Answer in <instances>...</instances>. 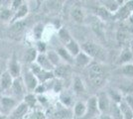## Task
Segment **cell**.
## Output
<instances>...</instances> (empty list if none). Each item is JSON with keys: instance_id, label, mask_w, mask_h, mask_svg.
Instances as JSON below:
<instances>
[{"instance_id": "obj_1", "label": "cell", "mask_w": 133, "mask_h": 119, "mask_svg": "<svg viewBox=\"0 0 133 119\" xmlns=\"http://www.w3.org/2000/svg\"><path fill=\"white\" fill-rule=\"evenodd\" d=\"M89 79L94 85H100L103 80V73L102 69L97 64H92L89 69Z\"/></svg>"}, {"instance_id": "obj_2", "label": "cell", "mask_w": 133, "mask_h": 119, "mask_svg": "<svg viewBox=\"0 0 133 119\" xmlns=\"http://www.w3.org/2000/svg\"><path fill=\"white\" fill-rule=\"evenodd\" d=\"M83 50L87 52L89 55H90L91 57L99 59V60H104L105 59V53L99 46L94 45L92 43H85L83 46Z\"/></svg>"}, {"instance_id": "obj_3", "label": "cell", "mask_w": 133, "mask_h": 119, "mask_svg": "<svg viewBox=\"0 0 133 119\" xmlns=\"http://www.w3.org/2000/svg\"><path fill=\"white\" fill-rule=\"evenodd\" d=\"M31 73L37 78L38 79L42 80V81H45L47 79H52L54 74L48 72V71H44L42 68H40L38 65H32L31 66Z\"/></svg>"}, {"instance_id": "obj_4", "label": "cell", "mask_w": 133, "mask_h": 119, "mask_svg": "<svg viewBox=\"0 0 133 119\" xmlns=\"http://www.w3.org/2000/svg\"><path fill=\"white\" fill-rule=\"evenodd\" d=\"M8 73L14 79H18L19 75H20V65H19V62H17L15 56H13V58H12L11 60H10V62H9V65H8Z\"/></svg>"}, {"instance_id": "obj_5", "label": "cell", "mask_w": 133, "mask_h": 119, "mask_svg": "<svg viewBox=\"0 0 133 119\" xmlns=\"http://www.w3.org/2000/svg\"><path fill=\"white\" fill-rule=\"evenodd\" d=\"M24 82L25 85L27 86L28 89L30 90H33L37 87V78L31 72H27L24 74Z\"/></svg>"}, {"instance_id": "obj_6", "label": "cell", "mask_w": 133, "mask_h": 119, "mask_svg": "<svg viewBox=\"0 0 133 119\" xmlns=\"http://www.w3.org/2000/svg\"><path fill=\"white\" fill-rule=\"evenodd\" d=\"M13 83V78H12L10 74L8 72H5L1 74L0 76V88L6 90L8 88H10Z\"/></svg>"}, {"instance_id": "obj_7", "label": "cell", "mask_w": 133, "mask_h": 119, "mask_svg": "<svg viewBox=\"0 0 133 119\" xmlns=\"http://www.w3.org/2000/svg\"><path fill=\"white\" fill-rule=\"evenodd\" d=\"M27 111H28V105L25 102H23V103L19 104V105L14 109V111H13V113H12L13 118H15V119L21 118L24 115H26Z\"/></svg>"}, {"instance_id": "obj_8", "label": "cell", "mask_w": 133, "mask_h": 119, "mask_svg": "<svg viewBox=\"0 0 133 119\" xmlns=\"http://www.w3.org/2000/svg\"><path fill=\"white\" fill-rule=\"evenodd\" d=\"M37 61H38V66H39L40 68H42V69H44V71H49L50 68H52V64L50 62V61L48 60V58L44 56V55H39V56H37Z\"/></svg>"}, {"instance_id": "obj_9", "label": "cell", "mask_w": 133, "mask_h": 119, "mask_svg": "<svg viewBox=\"0 0 133 119\" xmlns=\"http://www.w3.org/2000/svg\"><path fill=\"white\" fill-rule=\"evenodd\" d=\"M27 13H28V6L26 4H23V5H21L17 9V11L15 12V15H14V17L12 19V21L15 22L18 19H21V18L25 17L27 15Z\"/></svg>"}, {"instance_id": "obj_10", "label": "cell", "mask_w": 133, "mask_h": 119, "mask_svg": "<svg viewBox=\"0 0 133 119\" xmlns=\"http://www.w3.org/2000/svg\"><path fill=\"white\" fill-rule=\"evenodd\" d=\"M12 90L13 92L16 94V95H21L23 94V85L21 79H14L13 80V83H12Z\"/></svg>"}, {"instance_id": "obj_11", "label": "cell", "mask_w": 133, "mask_h": 119, "mask_svg": "<svg viewBox=\"0 0 133 119\" xmlns=\"http://www.w3.org/2000/svg\"><path fill=\"white\" fill-rule=\"evenodd\" d=\"M15 104H16L15 100L10 97H3L1 100V105L4 109H10V108L14 107Z\"/></svg>"}, {"instance_id": "obj_12", "label": "cell", "mask_w": 133, "mask_h": 119, "mask_svg": "<svg viewBox=\"0 0 133 119\" xmlns=\"http://www.w3.org/2000/svg\"><path fill=\"white\" fill-rule=\"evenodd\" d=\"M25 61L28 62H34L36 59H37V52L35 49L33 48H31V49H29L27 50L26 52V54H25Z\"/></svg>"}, {"instance_id": "obj_13", "label": "cell", "mask_w": 133, "mask_h": 119, "mask_svg": "<svg viewBox=\"0 0 133 119\" xmlns=\"http://www.w3.org/2000/svg\"><path fill=\"white\" fill-rule=\"evenodd\" d=\"M25 25H26V23L23 22V21H18V22H15L13 24V26H12V32L14 33V34H20L21 32L23 31V29L25 27Z\"/></svg>"}, {"instance_id": "obj_14", "label": "cell", "mask_w": 133, "mask_h": 119, "mask_svg": "<svg viewBox=\"0 0 133 119\" xmlns=\"http://www.w3.org/2000/svg\"><path fill=\"white\" fill-rule=\"evenodd\" d=\"M98 105L101 111H105L108 108V100L106 98L105 94H100L99 99H98Z\"/></svg>"}, {"instance_id": "obj_15", "label": "cell", "mask_w": 133, "mask_h": 119, "mask_svg": "<svg viewBox=\"0 0 133 119\" xmlns=\"http://www.w3.org/2000/svg\"><path fill=\"white\" fill-rule=\"evenodd\" d=\"M72 18L77 21V22H82L83 21V12L79 7H75L72 11Z\"/></svg>"}, {"instance_id": "obj_16", "label": "cell", "mask_w": 133, "mask_h": 119, "mask_svg": "<svg viewBox=\"0 0 133 119\" xmlns=\"http://www.w3.org/2000/svg\"><path fill=\"white\" fill-rule=\"evenodd\" d=\"M120 111H122V113L125 115L126 119H132V112L130 110V108L127 106L126 103H121V106H120Z\"/></svg>"}, {"instance_id": "obj_17", "label": "cell", "mask_w": 133, "mask_h": 119, "mask_svg": "<svg viewBox=\"0 0 133 119\" xmlns=\"http://www.w3.org/2000/svg\"><path fill=\"white\" fill-rule=\"evenodd\" d=\"M68 72H69V68H68V67H64V66H62V67H59V68H56L55 74L57 75V76L63 78V76H65V75L68 74Z\"/></svg>"}, {"instance_id": "obj_18", "label": "cell", "mask_w": 133, "mask_h": 119, "mask_svg": "<svg viewBox=\"0 0 133 119\" xmlns=\"http://www.w3.org/2000/svg\"><path fill=\"white\" fill-rule=\"evenodd\" d=\"M96 106H97V104H96V99L92 97L91 99H89V114H92L95 112V110H96Z\"/></svg>"}, {"instance_id": "obj_19", "label": "cell", "mask_w": 133, "mask_h": 119, "mask_svg": "<svg viewBox=\"0 0 133 119\" xmlns=\"http://www.w3.org/2000/svg\"><path fill=\"white\" fill-rule=\"evenodd\" d=\"M77 62H78V66H85L89 62V59H88V57H85L83 54H81V55L78 56Z\"/></svg>"}, {"instance_id": "obj_20", "label": "cell", "mask_w": 133, "mask_h": 119, "mask_svg": "<svg viewBox=\"0 0 133 119\" xmlns=\"http://www.w3.org/2000/svg\"><path fill=\"white\" fill-rule=\"evenodd\" d=\"M25 103L28 105V107L29 106H34V104L36 103V98L32 94H28L25 96Z\"/></svg>"}, {"instance_id": "obj_21", "label": "cell", "mask_w": 133, "mask_h": 119, "mask_svg": "<svg viewBox=\"0 0 133 119\" xmlns=\"http://www.w3.org/2000/svg\"><path fill=\"white\" fill-rule=\"evenodd\" d=\"M66 47H68V49L72 52V54H75V55H76V54H78V45H77L75 42L70 41V42H69V44H66Z\"/></svg>"}, {"instance_id": "obj_22", "label": "cell", "mask_w": 133, "mask_h": 119, "mask_svg": "<svg viewBox=\"0 0 133 119\" xmlns=\"http://www.w3.org/2000/svg\"><path fill=\"white\" fill-rule=\"evenodd\" d=\"M58 53H59V55H60L62 58H64V59L66 60L69 62H72V58H71V56L69 55V53H68L66 50H64V49H60Z\"/></svg>"}, {"instance_id": "obj_23", "label": "cell", "mask_w": 133, "mask_h": 119, "mask_svg": "<svg viewBox=\"0 0 133 119\" xmlns=\"http://www.w3.org/2000/svg\"><path fill=\"white\" fill-rule=\"evenodd\" d=\"M48 60L50 61L52 65H55V64L58 62V55L56 54L55 52H50L48 54Z\"/></svg>"}, {"instance_id": "obj_24", "label": "cell", "mask_w": 133, "mask_h": 119, "mask_svg": "<svg viewBox=\"0 0 133 119\" xmlns=\"http://www.w3.org/2000/svg\"><path fill=\"white\" fill-rule=\"evenodd\" d=\"M10 10L9 9H6V8H2L0 10V18L1 19H4V20H7L10 17Z\"/></svg>"}, {"instance_id": "obj_25", "label": "cell", "mask_w": 133, "mask_h": 119, "mask_svg": "<svg viewBox=\"0 0 133 119\" xmlns=\"http://www.w3.org/2000/svg\"><path fill=\"white\" fill-rule=\"evenodd\" d=\"M60 38L63 42H65V43H68V42H70V36L68 34V32H66V30H61L60 31Z\"/></svg>"}, {"instance_id": "obj_26", "label": "cell", "mask_w": 133, "mask_h": 119, "mask_svg": "<svg viewBox=\"0 0 133 119\" xmlns=\"http://www.w3.org/2000/svg\"><path fill=\"white\" fill-rule=\"evenodd\" d=\"M75 112L77 115H82L84 112V105L83 103H78L75 107Z\"/></svg>"}, {"instance_id": "obj_27", "label": "cell", "mask_w": 133, "mask_h": 119, "mask_svg": "<svg viewBox=\"0 0 133 119\" xmlns=\"http://www.w3.org/2000/svg\"><path fill=\"white\" fill-rule=\"evenodd\" d=\"M75 90L78 91V92H81V91L83 90V83H82V80L79 79H76V81H75Z\"/></svg>"}, {"instance_id": "obj_28", "label": "cell", "mask_w": 133, "mask_h": 119, "mask_svg": "<svg viewBox=\"0 0 133 119\" xmlns=\"http://www.w3.org/2000/svg\"><path fill=\"white\" fill-rule=\"evenodd\" d=\"M27 119H45V116L42 112H35L31 114Z\"/></svg>"}, {"instance_id": "obj_29", "label": "cell", "mask_w": 133, "mask_h": 119, "mask_svg": "<svg viewBox=\"0 0 133 119\" xmlns=\"http://www.w3.org/2000/svg\"><path fill=\"white\" fill-rule=\"evenodd\" d=\"M96 11H97V13H98L102 18H109V16H110L109 13L106 11L104 8H98Z\"/></svg>"}, {"instance_id": "obj_30", "label": "cell", "mask_w": 133, "mask_h": 119, "mask_svg": "<svg viewBox=\"0 0 133 119\" xmlns=\"http://www.w3.org/2000/svg\"><path fill=\"white\" fill-rule=\"evenodd\" d=\"M128 12H129V10H128L127 8H126V7H123L121 10L119 11L118 15H117V17H119V18H125L128 15Z\"/></svg>"}, {"instance_id": "obj_31", "label": "cell", "mask_w": 133, "mask_h": 119, "mask_svg": "<svg viewBox=\"0 0 133 119\" xmlns=\"http://www.w3.org/2000/svg\"><path fill=\"white\" fill-rule=\"evenodd\" d=\"M123 73H124L125 74L132 75L133 74V66H126L125 68H123Z\"/></svg>"}, {"instance_id": "obj_32", "label": "cell", "mask_w": 133, "mask_h": 119, "mask_svg": "<svg viewBox=\"0 0 133 119\" xmlns=\"http://www.w3.org/2000/svg\"><path fill=\"white\" fill-rule=\"evenodd\" d=\"M121 59H122V61H123V62H127V61H129V60L131 59V54H130L129 52L125 51L123 54H122Z\"/></svg>"}, {"instance_id": "obj_33", "label": "cell", "mask_w": 133, "mask_h": 119, "mask_svg": "<svg viewBox=\"0 0 133 119\" xmlns=\"http://www.w3.org/2000/svg\"><path fill=\"white\" fill-rule=\"evenodd\" d=\"M114 117H115V119H121V111L118 109V108L115 106L114 107Z\"/></svg>"}, {"instance_id": "obj_34", "label": "cell", "mask_w": 133, "mask_h": 119, "mask_svg": "<svg viewBox=\"0 0 133 119\" xmlns=\"http://www.w3.org/2000/svg\"><path fill=\"white\" fill-rule=\"evenodd\" d=\"M125 38H126V34L124 33V31H123V30H120V31H119V33H118V39H119V41L123 42Z\"/></svg>"}, {"instance_id": "obj_35", "label": "cell", "mask_w": 133, "mask_h": 119, "mask_svg": "<svg viewBox=\"0 0 133 119\" xmlns=\"http://www.w3.org/2000/svg\"><path fill=\"white\" fill-rule=\"evenodd\" d=\"M69 111H61V112H59V113H57L56 115L58 116V117H61V118H65V117H68L69 116Z\"/></svg>"}, {"instance_id": "obj_36", "label": "cell", "mask_w": 133, "mask_h": 119, "mask_svg": "<svg viewBox=\"0 0 133 119\" xmlns=\"http://www.w3.org/2000/svg\"><path fill=\"white\" fill-rule=\"evenodd\" d=\"M126 100H127L128 105L133 109V96H127Z\"/></svg>"}, {"instance_id": "obj_37", "label": "cell", "mask_w": 133, "mask_h": 119, "mask_svg": "<svg viewBox=\"0 0 133 119\" xmlns=\"http://www.w3.org/2000/svg\"><path fill=\"white\" fill-rule=\"evenodd\" d=\"M12 3H13V5H12V7H13L14 9H17V7L19 8V7L21 6V5H20V4H21L22 2H21V1H13Z\"/></svg>"}, {"instance_id": "obj_38", "label": "cell", "mask_w": 133, "mask_h": 119, "mask_svg": "<svg viewBox=\"0 0 133 119\" xmlns=\"http://www.w3.org/2000/svg\"><path fill=\"white\" fill-rule=\"evenodd\" d=\"M125 7L127 8L128 10H133V1H129Z\"/></svg>"}, {"instance_id": "obj_39", "label": "cell", "mask_w": 133, "mask_h": 119, "mask_svg": "<svg viewBox=\"0 0 133 119\" xmlns=\"http://www.w3.org/2000/svg\"><path fill=\"white\" fill-rule=\"evenodd\" d=\"M38 47H39V51L44 52V50H45V45H44V43H39V44H38Z\"/></svg>"}, {"instance_id": "obj_40", "label": "cell", "mask_w": 133, "mask_h": 119, "mask_svg": "<svg viewBox=\"0 0 133 119\" xmlns=\"http://www.w3.org/2000/svg\"><path fill=\"white\" fill-rule=\"evenodd\" d=\"M0 119H6V115H4V114H0Z\"/></svg>"}, {"instance_id": "obj_41", "label": "cell", "mask_w": 133, "mask_h": 119, "mask_svg": "<svg viewBox=\"0 0 133 119\" xmlns=\"http://www.w3.org/2000/svg\"><path fill=\"white\" fill-rule=\"evenodd\" d=\"M101 119H110V118H109L108 116H103V117H102Z\"/></svg>"}]
</instances>
